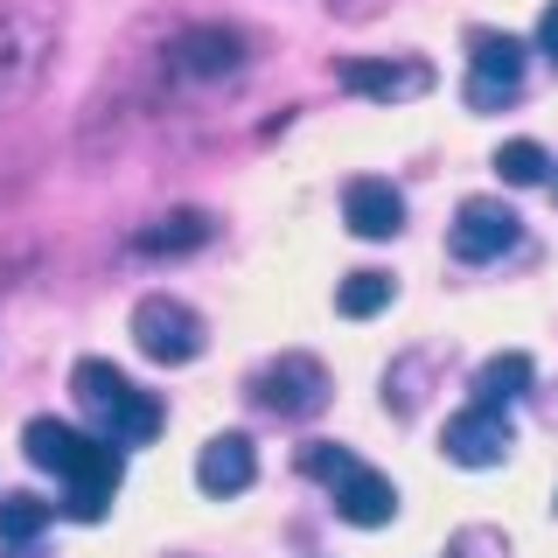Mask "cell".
Masks as SVG:
<instances>
[{
    "instance_id": "cell-20",
    "label": "cell",
    "mask_w": 558,
    "mask_h": 558,
    "mask_svg": "<svg viewBox=\"0 0 558 558\" xmlns=\"http://www.w3.org/2000/svg\"><path fill=\"white\" fill-rule=\"evenodd\" d=\"M447 558H502V531H488V523H475V531H461L447 545Z\"/></svg>"
},
{
    "instance_id": "cell-8",
    "label": "cell",
    "mask_w": 558,
    "mask_h": 558,
    "mask_svg": "<svg viewBox=\"0 0 558 558\" xmlns=\"http://www.w3.org/2000/svg\"><path fill=\"white\" fill-rule=\"evenodd\" d=\"M468 49H475V57H468V98H475L482 112H496L502 98L523 92V43H517V35L482 28Z\"/></svg>"
},
{
    "instance_id": "cell-14",
    "label": "cell",
    "mask_w": 558,
    "mask_h": 558,
    "mask_svg": "<svg viewBox=\"0 0 558 558\" xmlns=\"http://www.w3.org/2000/svg\"><path fill=\"white\" fill-rule=\"evenodd\" d=\"M531 377H537V363L523 349H502V356H488L475 371V405H510V398L531 391Z\"/></svg>"
},
{
    "instance_id": "cell-5",
    "label": "cell",
    "mask_w": 558,
    "mask_h": 558,
    "mask_svg": "<svg viewBox=\"0 0 558 558\" xmlns=\"http://www.w3.org/2000/svg\"><path fill=\"white\" fill-rule=\"evenodd\" d=\"M252 398L279 418H314V412H328V363L307 356V349H287V356H272L252 377Z\"/></svg>"
},
{
    "instance_id": "cell-6",
    "label": "cell",
    "mask_w": 558,
    "mask_h": 558,
    "mask_svg": "<svg viewBox=\"0 0 558 558\" xmlns=\"http://www.w3.org/2000/svg\"><path fill=\"white\" fill-rule=\"evenodd\" d=\"M133 342H140V356L147 363H196L203 356V322H196V307H182V301H168V293H147V301L133 307Z\"/></svg>"
},
{
    "instance_id": "cell-3",
    "label": "cell",
    "mask_w": 558,
    "mask_h": 558,
    "mask_svg": "<svg viewBox=\"0 0 558 558\" xmlns=\"http://www.w3.org/2000/svg\"><path fill=\"white\" fill-rule=\"evenodd\" d=\"M244 63H252V35L231 28V22L174 28L168 43L154 49V77H161V92H209V84H231Z\"/></svg>"
},
{
    "instance_id": "cell-2",
    "label": "cell",
    "mask_w": 558,
    "mask_h": 558,
    "mask_svg": "<svg viewBox=\"0 0 558 558\" xmlns=\"http://www.w3.org/2000/svg\"><path fill=\"white\" fill-rule=\"evenodd\" d=\"M63 49V0H0V119L49 84Z\"/></svg>"
},
{
    "instance_id": "cell-15",
    "label": "cell",
    "mask_w": 558,
    "mask_h": 558,
    "mask_svg": "<svg viewBox=\"0 0 558 558\" xmlns=\"http://www.w3.org/2000/svg\"><path fill=\"white\" fill-rule=\"evenodd\" d=\"M336 307L349 314V322H371V314L391 307V272H349L336 287Z\"/></svg>"
},
{
    "instance_id": "cell-18",
    "label": "cell",
    "mask_w": 558,
    "mask_h": 558,
    "mask_svg": "<svg viewBox=\"0 0 558 558\" xmlns=\"http://www.w3.org/2000/svg\"><path fill=\"white\" fill-rule=\"evenodd\" d=\"M43 523H49V502L43 496H0V537H8V545L43 537Z\"/></svg>"
},
{
    "instance_id": "cell-7",
    "label": "cell",
    "mask_w": 558,
    "mask_h": 558,
    "mask_svg": "<svg viewBox=\"0 0 558 558\" xmlns=\"http://www.w3.org/2000/svg\"><path fill=\"white\" fill-rule=\"evenodd\" d=\"M447 244H453V258H461V266H488V258H502L517 244V209L496 203V196H468L461 209H453Z\"/></svg>"
},
{
    "instance_id": "cell-13",
    "label": "cell",
    "mask_w": 558,
    "mask_h": 558,
    "mask_svg": "<svg viewBox=\"0 0 558 558\" xmlns=\"http://www.w3.org/2000/svg\"><path fill=\"white\" fill-rule=\"evenodd\" d=\"M391 510H398V488L377 475V468H349V475L336 482V517L342 523H356V531H377V523H391Z\"/></svg>"
},
{
    "instance_id": "cell-16",
    "label": "cell",
    "mask_w": 558,
    "mask_h": 558,
    "mask_svg": "<svg viewBox=\"0 0 558 558\" xmlns=\"http://www.w3.org/2000/svg\"><path fill=\"white\" fill-rule=\"evenodd\" d=\"M496 174H502V182H517V189H537L551 174V161H545L537 140H502V147H496Z\"/></svg>"
},
{
    "instance_id": "cell-1",
    "label": "cell",
    "mask_w": 558,
    "mask_h": 558,
    "mask_svg": "<svg viewBox=\"0 0 558 558\" xmlns=\"http://www.w3.org/2000/svg\"><path fill=\"white\" fill-rule=\"evenodd\" d=\"M22 447H28L35 468L63 475V517L98 523L105 510H112V488H119V468H126V447L92 440V433H77L70 418H28Z\"/></svg>"
},
{
    "instance_id": "cell-22",
    "label": "cell",
    "mask_w": 558,
    "mask_h": 558,
    "mask_svg": "<svg viewBox=\"0 0 558 558\" xmlns=\"http://www.w3.org/2000/svg\"><path fill=\"white\" fill-rule=\"evenodd\" d=\"M537 49H545V57L558 63V0H551L545 14H537Z\"/></svg>"
},
{
    "instance_id": "cell-4",
    "label": "cell",
    "mask_w": 558,
    "mask_h": 558,
    "mask_svg": "<svg viewBox=\"0 0 558 558\" xmlns=\"http://www.w3.org/2000/svg\"><path fill=\"white\" fill-rule=\"evenodd\" d=\"M70 384H77V405L92 412L98 440H112V447H147L154 433H161V405H154L140 384L119 377L105 356H84L77 371H70Z\"/></svg>"
},
{
    "instance_id": "cell-17",
    "label": "cell",
    "mask_w": 558,
    "mask_h": 558,
    "mask_svg": "<svg viewBox=\"0 0 558 558\" xmlns=\"http://www.w3.org/2000/svg\"><path fill=\"white\" fill-rule=\"evenodd\" d=\"M209 238V217H196V209H182V217H161L154 231H140L133 244L140 252H189V244Z\"/></svg>"
},
{
    "instance_id": "cell-19",
    "label": "cell",
    "mask_w": 558,
    "mask_h": 558,
    "mask_svg": "<svg viewBox=\"0 0 558 558\" xmlns=\"http://www.w3.org/2000/svg\"><path fill=\"white\" fill-rule=\"evenodd\" d=\"M349 468H356V453L349 447H336V440H314V447H301V475H314V482H328L336 488Z\"/></svg>"
},
{
    "instance_id": "cell-11",
    "label": "cell",
    "mask_w": 558,
    "mask_h": 558,
    "mask_svg": "<svg viewBox=\"0 0 558 558\" xmlns=\"http://www.w3.org/2000/svg\"><path fill=\"white\" fill-rule=\"evenodd\" d=\"M336 77H342V92H356V98H418V92H433V70L405 63V57H349Z\"/></svg>"
},
{
    "instance_id": "cell-12",
    "label": "cell",
    "mask_w": 558,
    "mask_h": 558,
    "mask_svg": "<svg viewBox=\"0 0 558 558\" xmlns=\"http://www.w3.org/2000/svg\"><path fill=\"white\" fill-rule=\"evenodd\" d=\"M196 482H203V496H244V488L258 482V453L244 433H217L203 453H196Z\"/></svg>"
},
{
    "instance_id": "cell-9",
    "label": "cell",
    "mask_w": 558,
    "mask_h": 558,
    "mask_svg": "<svg viewBox=\"0 0 558 558\" xmlns=\"http://www.w3.org/2000/svg\"><path fill=\"white\" fill-rule=\"evenodd\" d=\"M440 447H447L453 468H496L510 453V418H502V405H468V412L447 418Z\"/></svg>"
},
{
    "instance_id": "cell-10",
    "label": "cell",
    "mask_w": 558,
    "mask_h": 558,
    "mask_svg": "<svg viewBox=\"0 0 558 558\" xmlns=\"http://www.w3.org/2000/svg\"><path fill=\"white\" fill-rule=\"evenodd\" d=\"M342 217H349V231H356V238L384 244V238L405 231V196H398L384 174H356V182L342 189Z\"/></svg>"
},
{
    "instance_id": "cell-21",
    "label": "cell",
    "mask_w": 558,
    "mask_h": 558,
    "mask_svg": "<svg viewBox=\"0 0 558 558\" xmlns=\"http://www.w3.org/2000/svg\"><path fill=\"white\" fill-rule=\"evenodd\" d=\"M384 8H391V0H328V14H336V22H377Z\"/></svg>"
}]
</instances>
